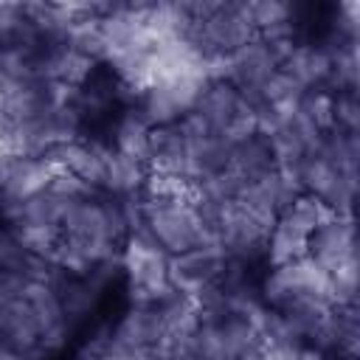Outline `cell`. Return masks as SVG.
<instances>
[{"mask_svg":"<svg viewBox=\"0 0 360 360\" xmlns=\"http://www.w3.org/2000/svg\"><path fill=\"white\" fill-rule=\"evenodd\" d=\"M146 177H149L146 163H141L135 158H127V155L115 152L112 146H107V152H104V183H101L104 194L132 197L143 188Z\"/></svg>","mask_w":360,"mask_h":360,"instance_id":"7c38bea8","label":"cell"},{"mask_svg":"<svg viewBox=\"0 0 360 360\" xmlns=\"http://www.w3.org/2000/svg\"><path fill=\"white\" fill-rule=\"evenodd\" d=\"M307 256H312L326 273H332L335 267L357 259V239H354V219L346 217H335L326 225H321L312 236H309V248Z\"/></svg>","mask_w":360,"mask_h":360,"instance_id":"52a82bcc","label":"cell"},{"mask_svg":"<svg viewBox=\"0 0 360 360\" xmlns=\"http://www.w3.org/2000/svg\"><path fill=\"white\" fill-rule=\"evenodd\" d=\"M332 127H335V129H343V132H357V127H360V101H357V90L335 93Z\"/></svg>","mask_w":360,"mask_h":360,"instance_id":"7402d4cb","label":"cell"},{"mask_svg":"<svg viewBox=\"0 0 360 360\" xmlns=\"http://www.w3.org/2000/svg\"><path fill=\"white\" fill-rule=\"evenodd\" d=\"M0 360H25V357H20V354H14L11 349H3V346H0Z\"/></svg>","mask_w":360,"mask_h":360,"instance_id":"d4e9b609","label":"cell"},{"mask_svg":"<svg viewBox=\"0 0 360 360\" xmlns=\"http://www.w3.org/2000/svg\"><path fill=\"white\" fill-rule=\"evenodd\" d=\"M138 205H141V219H143L149 236L169 256L186 253V250L208 242L205 231L188 202H152V200L138 197Z\"/></svg>","mask_w":360,"mask_h":360,"instance_id":"7a4b0ae2","label":"cell"},{"mask_svg":"<svg viewBox=\"0 0 360 360\" xmlns=\"http://www.w3.org/2000/svg\"><path fill=\"white\" fill-rule=\"evenodd\" d=\"M298 352L295 346H278V349H267V360H298Z\"/></svg>","mask_w":360,"mask_h":360,"instance_id":"603a6c76","label":"cell"},{"mask_svg":"<svg viewBox=\"0 0 360 360\" xmlns=\"http://www.w3.org/2000/svg\"><path fill=\"white\" fill-rule=\"evenodd\" d=\"M315 127H321V129H332V107H335V96L329 93V90H323V87H318V90H307L301 98H298V104H295Z\"/></svg>","mask_w":360,"mask_h":360,"instance_id":"44dd1931","label":"cell"},{"mask_svg":"<svg viewBox=\"0 0 360 360\" xmlns=\"http://www.w3.org/2000/svg\"><path fill=\"white\" fill-rule=\"evenodd\" d=\"M191 110L211 127L214 135H222V132L228 129V124H231L233 118H239L242 112H250L248 104L242 101V96H239L228 82H211V84L200 93V98L194 101Z\"/></svg>","mask_w":360,"mask_h":360,"instance_id":"30bf717a","label":"cell"},{"mask_svg":"<svg viewBox=\"0 0 360 360\" xmlns=\"http://www.w3.org/2000/svg\"><path fill=\"white\" fill-rule=\"evenodd\" d=\"M245 14L253 25V31H267L273 25H281V22H292V14H290V3H281V0H256V3H245Z\"/></svg>","mask_w":360,"mask_h":360,"instance_id":"d6986e66","label":"cell"},{"mask_svg":"<svg viewBox=\"0 0 360 360\" xmlns=\"http://www.w3.org/2000/svg\"><path fill=\"white\" fill-rule=\"evenodd\" d=\"M110 335L124 346L155 349L166 338V326L155 307H129L121 315V321L110 329Z\"/></svg>","mask_w":360,"mask_h":360,"instance_id":"8fae6325","label":"cell"},{"mask_svg":"<svg viewBox=\"0 0 360 360\" xmlns=\"http://www.w3.org/2000/svg\"><path fill=\"white\" fill-rule=\"evenodd\" d=\"M278 217H287L290 222H295L298 228H304L309 236H312L321 225H326L329 219H335V214H332L318 197H312V194H298L295 202H292L290 208H284Z\"/></svg>","mask_w":360,"mask_h":360,"instance_id":"2e32d148","label":"cell"},{"mask_svg":"<svg viewBox=\"0 0 360 360\" xmlns=\"http://www.w3.org/2000/svg\"><path fill=\"white\" fill-rule=\"evenodd\" d=\"M149 132L152 124L146 121L141 107H124V112L115 118L112 124V135H110V146L127 158H135L141 163H146V152H149ZM149 169V166H146Z\"/></svg>","mask_w":360,"mask_h":360,"instance_id":"4fadbf2b","label":"cell"},{"mask_svg":"<svg viewBox=\"0 0 360 360\" xmlns=\"http://www.w3.org/2000/svg\"><path fill=\"white\" fill-rule=\"evenodd\" d=\"M0 346L11 349L14 354H20L25 360H45V354L39 349L37 318L22 295L17 301H8L6 307H0Z\"/></svg>","mask_w":360,"mask_h":360,"instance_id":"8992f818","label":"cell"},{"mask_svg":"<svg viewBox=\"0 0 360 360\" xmlns=\"http://www.w3.org/2000/svg\"><path fill=\"white\" fill-rule=\"evenodd\" d=\"M307 248H309V233L304 228H298L295 222H290L287 217H278L267 236L264 262L270 267H281V264H290V262L307 256Z\"/></svg>","mask_w":360,"mask_h":360,"instance_id":"9a60e30c","label":"cell"},{"mask_svg":"<svg viewBox=\"0 0 360 360\" xmlns=\"http://www.w3.org/2000/svg\"><path fill=\"white\" fill-rule=\"evenodd\" d=\"M6 228H11V233L20 239V245L28 253L42 256V259H51L62 239L59 228H45V225H6Z\"/></svg>","mask_w":360,"mask_h":360,"instance_id":"e0dca14e","label":"cell"},{"mask_svg":"<svg viewBox=\"0 0 360 360\" xmlns=\"http://www.w3.org/2000/svg\"><path fill=\"white\" fill-rule=\"evenodd\" d=\"M208 84L211 82L205 73H191V76H180L172 82H160L143 90L138 107L143 110L152 127H169V124H177L186 112H191L194 101Z\"/></svg>","mask_w":360,"mask_h":360,"instance_id":"3957f363","label":"cell"},{"mask_svg":"<svg viewBox=\"0 0 360 360\" xmlns=\"http://www.w3.org/2000/svg\"><path fill=\"white\" fill-rule=\"evenodd\" d=\"M59 172L62 166L51 158H14L0 186V205H20L31 200L34 194L45 191Z\"/></svg>","mask_w":360,"mask_h":360,"instance_id":"5b68a950","label":"cell"},{"mask_svg":"<svg viewBox=\"0 0 360 360\" xmlns=\"http://www.w3.org/2000/svg\"><path fill=\"white\" fill-rule=\"evenodd\" d=\"M121 270L127 276L129 307H155L174 292L169 284V253L149 236L143 219L124 239Z\"/></svg>","mask_w":360,"mask_h":360,"instance_id":"6da1fadb","label":"cell"},{"mask_svg":"<svg viewBox=\"0 0 360 360\" xmlns=\"http://www.w3.org/2000/svg\"><path fill=\"white\" fill-rule=\"evenodd\" d=\"M146 166H149L152 174L180 177V180L188 183V141L180 135L177 124L152 127Z\"/></svg>","mask_w":360,"mask_h":360,"instance_id":"9c48e42d","label":"cell"},{"mask_svg":"<svg viewBox=\"0 0 360 360\" xmlns=\"http://www.w3.org/2000/svg\"><path fill=\"white\" fill-rule=\"evenodd\" d=\"M225 253L219 245H197L186 253L169 256V284L174 292L194 298L205 284H214L225 267Z\"/></svg>","mask_w":360,"mask_h":360,"instance_id":"277c9868","label":"cell"},{"mask_svg":"<svg viewBox=\"0 0 360 360\" xmlns=\"http://www.w3.org/2000/svg\"><path fill=\"white\" fill-rule=\"evenodd\" d=\"M231 73H228V84L233 90H253V87H262L276 70H278V56L276 51L253 37L248 45L236 48L231 56Z\"/></svg>","mask_w":360,"mask_h":360,"instance_id":"ba28073f","label":"cell"},{"mask_svg":"<svg viewBox=\"0 0 360 360\" xmlns=\"http://www.w3.org/2000/svg\"><path fill=\"white\" fill-rule=\"evenodd\" d=\"M231 172H236L245 183H253V180H262L267 174L276 172V163H273V152H270V141L264 135H250L239 143H233V152H231Z\"/></svg>","mask_w":360,"mask_h":360,"instance_id":"5bb4252c","label":"cell"},{"mask_svg":"<svg viewBox=\"0 0 360 360\" xmlns=\"http://www.w3.org/2000/svg\"><path fill=\"white\" fill-rule=\"evenodd\" d=\"M298 360H335V357L326 354V352H321V349H315V346H301Z\"/></svg>","mask_w":360,"mask_h":360,"instance_id":"cb8c5ba5","label":"cell"},{"mask_svg":"<svg viewBox=\"0 0 360 360\" xmlns=\"http://www.w3.org/2000/svg\"><path fill=\"white\" fill-rule=\"evenodd\" d=\"M34 253H28L20 239L11 233V228L0 225V273H11V276H20L25 281V273H28V264H31ZM28 284V281H25Z\"/></svg>","mask_w":360,"mask_h":360,"instance_id":"ac0fdd59","label":"cell"},{"mask_svg":"<svg viewBox=\"0 0 360 360\" xmlns=\"http://www.w3.org/2000/svg\"><path fill=\"white\" fill-rule=\"evenodd\" d=\"M329 304L332 307L357 304V259H352L329 273Z\"/></svg>","mask_w":360,"mask_h":360,"instance_id":"ffe728a7","label":"cell"}]
</instances>
